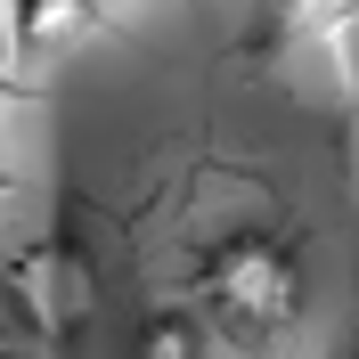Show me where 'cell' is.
<instances>
[{
	"instance_id": "cell-4",
	"label": "cell",
	"mask_w": 359,
	"mask_h": 359,
	"mask_svg": "<svg viewBox=\"0 0 359 359\" xmlns=\"http://www.w3.org/2000/svg\"><path fill=\"white\" fill-rule=\"evenodd\" d=\"M286 17L327 49H351L359 41V0H286Z\"/></svg>"
},
{
	"instance_id": "cell-5",
	"label": "cell",
	"mask_w": 359,
	"mask_h": 359,
	"mask_svg": "<svg viewBox=\"0 0 359 359\" xmlns=\"http://www.w3.org/2000/svg\"><path fill=\"white\" fill-rule=\"evenodd\" d=\"M139 359H196V327L188 318H156L147 343H139Z\"/></svg>"
},
{
	"instance_id": "cell-1",
	"label": "cell",
	"mask_w": 359,
	"mask_h": 359,
	"mask_svg": "<svg viewBox=\"0 0 359 359\" xmlns=\"http://www.w3.org/2000/svg\"><path fill=\"white\" fill-rule=\"evenodd\" d=\"M204 302L237 327V335H278L294 311H302V278L269 237H229L212 262H204Z\"/></svg>"
},
{
	"instance_id": "cell-3",
	"label": "cell",
	"mask_w": 359,
	"mask_h": 359,
	"mask_svg": "<svg viewBox=\"0 0 359 359\" xmlns=\"http://www.w3.org/2000/svg\"><path fill=\"white\" fill-rule=\"evenodd\" d=\"M17 33L33 49H66V41L90 33V0H25V8H17Z\"/></svg>"
},
{
	"instance_id": "cell-6",
	"label": "cell",
	"mask_w": 359,
	"mask_h": 359,
	"mask_svg": "<svg viewBox=\"0 0 359 359\" xmlns=\"http://www.w3.org/2000/svg\"><path fill=\"white\" fill-rule=\"evenodd\" d=\"M8 212H17V188H8V172H0V221H8Z\"/></svg>"
},
{
	"instance_id": "cell-2",
	"label": "cell",
	"mask_w": 359,
	"mask_h": 359,
	"mask_svg": "<svg viewBox=\"0 0 359 359\" xmlns=\"http://www.w3.org/2000/svg\"><path fill=\"white\" fill-rule=\"evenodd\" d=\"M90 302H98V278H90L82 245H66V237H33L17 262H8V311H17L41 343L74 335L90 318Z\"/></svg>"
}]
</instances>
